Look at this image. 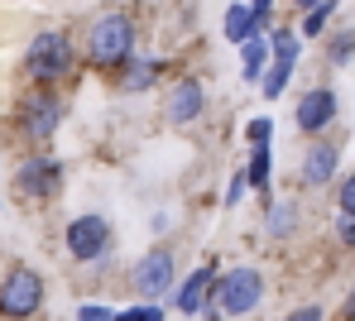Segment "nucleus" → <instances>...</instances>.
<instances>
[{"mask_svg":"<svg viewBox=\"0 0 355 321\" xmlns=\"http://www.w3.org/2000/svg\"><path fill=\"white\" fill-rule=\"evenodd\" d=\"M87 58L96 67H120L135 58V19L125 10H106L87 29Z\"/></svg>","mask_w":355,"mask_h":321,"instance_id":"1","label":"nucleus"},{"mask_svg":"<svg viewBox=\"0 0 355 321\" xmlns=\"http://www.w3.org/2000/svg\"><path fill=\"white\" fill-rule=\"evenodd\" d=\"M259 297H264V273H259V268L240 264L231 273H216L211 307H216L221 317H250V312L259 307Z\"/></svg>","mask_w":355,"mask_h":321,"instance_id":"2","label":"nucleus"},{"mask_svg":"<svg viewBox=\"0 0 355 321\" xmlns=\"http://www.w3.org/2000/svg\"><path fill=\"white\" fill-rule=\"evenodd\" d=\"M39 307H44V273H34L29 264H15L0 283V317L29 321Z\"/></svg>","mask_w":355,"mask_h":321,"instance_id":"3","label":"nucleus"},{"mask_svg":"<svg viewBox=\"0 0 355 321\" xmlns=\"http://www.w3.org/2000/svg\"><path fill=\"white\" fill-rule=\"evenodd\" d=\"M24 72L34 77V82H58L72 72V39L62 34V29H44V34H34V44H29V53H24Z\"/></svg>","mask_w":355,"mask_h":321,"instance_id":"4","label":"nucleus"},{"mask_svg":"<svg viewBox=\"0 0 355 321\" xmlns=\"http://www.w3.org/2000/svg\"><path fill=\"white\" fill-rule=\"evenodd\" d=\"M173 283H178V259H173L168 245H154L149 255L130 268V288H135L139 297H149V302H164V297L173 293Z\"/></svg>","mask_w":355,"mask_h":321,"instance_id":"5","label":"nucleus"},{"mask_svg":"<svg viewBox=\"0 0 355 321\" xmlns=\"http://www.w3.org/2000/svg\"><path fill=\"white\" fill-rule=\"evenodd\" d=\"M111 221L106 216H96V211H87V216H72L67 221V255L77 259V264H96V259L111 255Z\"/></svg>","mask_w":355,"mask_h":321,"instance_id":"6","label":"nucleus"},{"mask_svg":"<svg viewBox=\"0 0 355 321\" xmlns=\"http://www.w3.org/2000/svg\"><path fill=\"white\" fill-rule=\"evenodd\" d=\"M202 111H207V86H202V77H178L173 86H168V96H164V120L168 125H192V120H202Z\"/></svg>","mask_w":355,"mask_h":321,"instance_id":"7","label":"nucleus"},{"mask_svg":"<svg viewBox=\"0 0 355 321\" xmlns=\"http://www.w3.org/2000/svg\"><path fill=\"white\" fill-rule=\"evenodd\" d=\"M58 120H62V101L53 91H34V96L24 101V111H19V125H24V134H29L34 144H49V139L58 134Z\"/></svg>","mask_w":355,"mask_h":321,"instance_id":"8","label":"nucleus"},{"mask_svg":"<svg viewBox=\"0 0 355 321\" xmlns=\"http://www.w3.org/2000/svg\"><path fill=\"white\" fill-rule=\"evenodd\" d=\"M15 187L29 196V201H53L62 187V168L58 158H24V168H19V178H15Z\"/></svg>","mask_w":355,"mask_h":321,"instance_id":"9","label":"nucleus"},{"mask_svg":"<svg viewBox=\"0 0 355 321\" xmlns=\"http://www.w3.org/2000/svg\"><path fill=\"white\" fill-rule=\"evenodd\" d=\"M293 120H297L302 134H322V129L336 120V91H331V86H307V91L297 96Z\"/></svg>","mask_w":355,"mask_h":321,"instance_id":"10","label":"nucleus"},{"mask_svg":"<svg viewBox=\"0 0 355 321\" xmlns=\"http://www.w3.org/2000/svg\"><path fill=\"white\" fill-rule=\"evenodd\" d=\"M211 293H216V268H211V264H202L197 273H187V278H182V288H178V312H182V317L207 312V307H211Z\"/></svg>","mask_w":355,"mask_h":321,"instance_id":"11","label":"nucleus"},{"mask_svg":"<svg viewBox=\"0 0 355 321\" xmlns=\"http://www.w3.org/2000/svg\"><path fill=\"white\" fill-rule=\"evenodd\" d=\"M336 163H341V149L336 144H312L302 154V183L307 187H327L336 178Z\"/></svg>","mask_w":355,"mask_h":321,"instance_id":"12","label":"nucleus"},{"mask_svg":"<svg viewBox=\"0 0 355 321\" xmlns=\"http://www.w3.org/2000/svg\"><path fill=\"white\" fill-rule=\"evenodd\" d=\"M116 72H120V91H149L164 77V58H130Z\"/></svg>","mask_w":355,"mask_h":321,"instance_id":"13","label":"nucleus"},{"mask_svg":"<svg viewBox=\"0 0 355 321\" xmlns=\"http://www.w3.org/2000/svg\"><path fill=\"white\" fill-rule=\"evenodd\" d=\"M221 34H226V39L236 44V48L245 44V39H250V34H264V29H259V19H254V5L236 0V5L226 10V19H221Z\"/></svg>","mask_w":355,"mask_h":321,"instance_id":"14","label":"nucleus"},{"mask_svg":"<svg viewBox=\"0 0 355 321\" xmlns=\"http://www.w3.org/2000/svg\"><path fill=\"white\" fill-rule=\"evenodd\" d=\"M240 63H245V82H259V77H264V67L274 63L269 39H264V34H250V39L240 44Z\"/></svg>","mask_w":355,"mask_h":321,"instance_id":"15","label":"nucleus"},{"mask_svg":"<svg viewBox=\"0 0 355 321\" xmlns=\"http://www.w3.org/2000/svg\"><path fill=\"white\" fill-rule=\"evenodd\" d=\"M250 187H259V192H269V173H274V149H269V139L264 144H250Z\"/></svg>","mask_w":355,"mask_h":321,"instance_id":"16","label":"nucleus"},{"mask_svg":"<svg viewBox=\"0 0 355 321\" xmlns=\"http://www.w3.org/2000/svg\"><path fill=\"white\" fill-rule=\"evenodd\" d=\"M341 10V0H317L312 10H302V24H297V34L302 39H322V29L331 24V15Z\"/></svg>","mask_w":355,"mask_h":321,"instance_id":"17","label":"nucleus"},{"mask_svg":"<svg viewBox=\"0 0 355 321\" xmlns=\"http://www.w3.org/2000/svg\"><path fill=\"white\" fill-rule=\"evenodd\" d=\"M293 67H297V63H279V58L264 67V77H259V91H264V101H279V96L288 91V77H293Z\"/></svg>","mask_w":355,"mask_h":321,"instance_id":"18","label":"nucleus"},{"mask_svg":"<svg viewBox=\"0 0 355 321\" xmlns=\"http://www.w3.org/2000/svg\"><path fill=\"white\" fill-rule=\"evenodd\" d=\"M269 48H274L279 63H297V53H302V34H297V29H274Z\"/></svg>","mask_w":355,"mask_h":321,"instance_id":"19","label":"nucleus"},{"mask_svg":"<svg viewBox=\"0 0 355 321\" xmlns=\"http://www.w3.org/2000/svg\"><path fill=\"white\" fill-rule=\"evenodd\" d=\"M355 58V29H336L331 44H327V63L331 67H346Z\"/></svg>","mask_w":355,"mask_h":321,"instance_id":"20","label":"nucleus"},{"mask_svg":"<svg viewBox=\"0 0 355 321\" xmlns=\"http://www.w3.org/2000/svg\"><path fill=\"white\" fill-rule=\"evenodd\" d=\"M116 321H164V302H139V307H125V312H116Z\"/></svg>","mask_w":355,"mask_h":321,"instance_id":"21","label":"nucleus"},{"mask_svg":"<svg viewBox=\"0 0 355 321\" xmlns=\"http://www.w3.org/2000/svg\"><path fill=\"white\" fill-rule=\"evenodd\" d=\"M293 230V206H269V235H288Z\"/></svg>","mask_w":355,"mask_h":321,"instance_id":"22","label":"nucleus"},{"mask_svg":"<svg viewBox=\"0 0 355 321\" xmlns=\"http://www.w3.org/2000/svg\"><path fill=\"white\" fill-rule=\"evenodd\" d=\"M245 192H250V173H236V178H231V187H226V196H221V201H226V206H240V201H245Z\"/></svg>","mask_w":355,"mask_h":321,"instance_id":"23","label":"nucleus"},{"mask_svg":"<svg viewBox=\"0 0 355 321\" xmlns=\"http://www.w3.org/2000/svg\"><path fill=\"white\" fill-rule=\"evenodd\" d=\"M336 206H341V216H355V173L336 187Z\"/></svg>","mask_w":355,"mask_h":321,"instance_id":"24","label":"nucleus"},{"mask_svg":"<svg viewBox=\"0 0 355 321\" xmlns=\"http://www.w3.org/2000/svg\"><path fill=\"white\" fill-rule=\"evenodd\" d=\"M77 321H116V312L101 307V302H82V307H77Z\"/></svg>","mask_w":355,"mask_h":321,"instance_id":"25","label":"nucleus"},{"mask_svg":"<svg viewBox=\"0 0 355 321\" xmlns=\"http://www.w3.org/2000/svg\"><path fill=\"white\" fill-rule=\"evenodd\" d=\"M245 139H250V144H264V139H274V120H250V125H245Z\"/></svg>","mask_w":355,"mask_h":321,"instance_id":"26","label":"nucleus"},{"mask_svg":"<svg viewBox=\"0 0 355 321\" xmlns=\"http://www.w3.org/2000/svg\"><path fill=\"white\" fill-rule=\"evenodd\" d=\"M322 317H327V312H322L317 302H302V307H293V312H288V321H322Z\"/></svg>","mask_w":355,"mask_h":321,"instance_id":"27","label":"nucleus"},{"mask_svg":"<svg viewBox=\"0 0 355 321\" xmlns=\"http://www.w3.org/2000/svg\"><path fill=\"white\" fill-rule=\"evenodd\" d=\"M336 235H341V245L355 250V216H341V221H336Z\"/></svg>","mask_w":355,"mask_h":321,"instance_id":"28","label":"nucleus"},{"mask_svg":"<svg viewBox=\"0 0 355 321\" xmlns=\"http://www.w3.org/2000/svg\"><path fill=\"white\" fill-rule=\"evenodd\" d=\"M341 317H346V321H355V288L346 293V307H341Z\"/></svg>","mask_w":355,"mask_h":321,"instance_id":"29","label":"nucleus"},{"mask_svg":"<svg viewBox=\"0 0 355 321\" xmlns=\"http://www.w3.org/2000/svg\"><path fill=\"white\" fill-rule=\"evenodd\" d=\"M293 5H297V10H312V5H317V0H293Z\"/></svg>","mask_w":355,"mask_h":321,"instance_id":"30","label":"nucleus"}]
</instances>
